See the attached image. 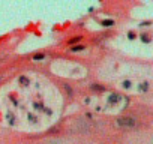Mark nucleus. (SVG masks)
I'll list each match as a JSON object with an SVG mask.
<instances>
[{"label":"nucleus","mask_w":153,"mask_h":144,"mask_svg":"<svg viewBox=\"0 0 153 144\" xmlns=\"http://www.w3.org/2000/svg\"><path fill=\"white\" fill-rule=\"evenodd\" d=\"M116 123H117V126H120V128L129 129V128H134V126L137 125V120H135V117H132V116H123V117H119V119L116 120Z\"/></svg>","instance_id":"nucleus-1"},{"label":"nucleus","mask_w":153,"mask_h":144,"mask_svg":"<svg viewBox=\"0 0 153 144\" xmlns=\"http://www.w3.org/2000/svg\"><path fill=\"white\" fill-rule=\"evenodd\" d=\"M120 101H122V96H120V95H116V93L110 95V98H108V102H110L111 105H114V104H119Z\"/></svg>","instance_id":"nucleus-2"},{"label":"nucleus","mask_w":153,"mask_h":144,"mask_svg":"<svg viewBox=\"0 0 153 144\" xmlns=\"http://www.w3.org/2000/svg\"><path fill=\"white\" fill-rule=\"evenodd\" d=\"M84 48H86L84 45H74L72 48H69V51L71 53H78V51H83Z\"/></svg>","instance_id":"nucleus-3"},{"label":"nucleus","mask_w":153,"mask_h":144,"mask_svg":"<svg viewBox=\"0 0 153 144\" xmlns=\"http://www.w3.org/2000/svg\"><path fill=\"white\" fill-rule=\"evenodd\" d=\"M101 24H102L104 27H113V26H114V21H113V20H102Z\"/></svg>","instance_id":"nucleus-4"},{"label":"nucleus","mask_w":153,"mask_h":144,"mask_svg":"<svg viewBox=\"0 0 153 144\" xmlns=\"http://www.w3.org/2000/svg\"><path fill=\"white\" fill-rule=\"evenodd\" d=\"M141 41H143V42H146V44H147V42H150L149 35H147V33H141Z\"/></svg>","instance_id":"nucleus-5"},{"label":"nucleus","mask_w":153,"mask_h":144,"mask_svg":"<svg viewBox=\"0 0 153 144\" xmlns=\"http://www.w3.org/2000/svg\"><path fill=\"white\" fill-rule=\"evenodd\" d=\"M41 144H60V141L59 140H48V141H44Z\"/></svg>","instance_id":"nucleus-6"},{"label":"nucleus","mask_w":153,"mask_h":144,"mask_svg":"<svg viewBox=\"0 0 153 144\" xmlns=\"http://www.w3.org/2000/svg\"><path fill=\"white\" fill-rule=\"evenodd\" d=\"M147 89H149V83H143V84H140V90L146 92Z\"/></svg>","instance_id":"nucleus-7"},{"label":"nucleus","mask_w":153,"mask_h":144,"mask_svg":"<svg viewBox=\"0 0 153 144\" xmlns=\"http://www.w3.org/2000/svg\"><path fill=\"white\" fill-rule=\"evenodd\" d=\"M80 39H81V36H76V38H74V39H71V41H69V44L72 45V44H75V42H78Z\"/></svg>","instance_id":"nucleus-8"},{"label":"nucleus","mask_w":153,"mask_h":144,"mask_svg":"<svg viewBox=\"0 0 153 144\" xmlns=\"http://www.w3.org/2000/svg\"><path fill=\"white\" fill-rule=\"evenodd\" d=\"M128 38L132 41V39H135V33L134 32H128Z\"/></svg>","instance_id":"nucleus-9"},{"label":"nucleus","mask_w":153,"mask_h":144,"mask_svg":"<svg viewBox=\"0 0 153 144\" xmlns=\"http://www.w3.org/2000/svg\"><path fill=\"white\" fill-rule=\"evenodd\" d=\"M123 87H125V89L131 87V81H125V83H123Z\"/></svg>","instance_id":"nucleus-10"}]
</instances>
